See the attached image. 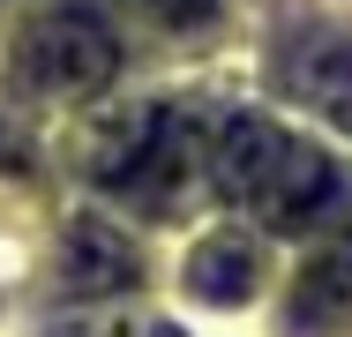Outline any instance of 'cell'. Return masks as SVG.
<instances>
[{"label":"cell","mask_w":352,"mask_h":337,"mask_svg":"<svg viewBox=\"0 0 352 337\" xmlns=\"http://www.w3.org/2000/svg\"><path fill=\"white\" fill-rule=\"evenodd\" d=\"M210 180L217 195L232 202V210H248L255 225H270V232H307L338 188H345V173H338V157L330 150H315L307 135L278 128L270 113H232L210 142Z\"/></svg>","instance_id":"6da1fadb"},{"label":"cell","mask_w":352,"mask_h":337,"mask_svg":"<svg viewBox=\"0 0 352 337\" xmlns=\"http://www.w3.org/2000/svg\"><path fill=\"white\" fill-rule=\"evenodd\" d=\"M120 67V38L90 8H45L15 38V83L30 98H90Z\"/></svg>","instance_id":"7a4b0ae2"},{"label":"cell","mask_w":352,"mask_h":337,"mask_svg":"<svg viewBox=\"0 0 352 337\" xmlns=\"http://www.w3.org/2000/svg\"><path fill=\"white\" fill-rule=\"evenodd\" d=\"M98 180L120 202H135L150 217H173L180 195L195 188V128L180 113H142L120 120V142L98 157Z\"/></svg>","instance_id":"3957f363"},{"label":"cell","mask_w":352,"mask_h":337,"mask_svg":"<svg viewBox=\"0 0 352 337\" xmlns=\"http://www.w3.org/2000/svg\"><path fill=\"white\" fill-rule=\"evenodd\" d=\"M285 330L292 337H345L352 330V217L300 263L292 300H285Z\"/></svg>","instance_id":"277c9868"},{"label":"cell","mask_w":352,"mask_h":337,"mask_svg":"<svg viewBox=\"0 0 352 337\" xmlns=\"http://www.w3.org/2000/svg\"><path fill=\"white\" fill-rule=\"evenodd\" d=\"M285 75H292V90H300L330 128L352 135V38H345V30L300 38V45L285 53Z\"/></svg>","instance_id":"5b68a950"},{"label":"cell","mask_w":352,"mask_h":337,"mask_svg":"<svg viewBox=\"0 0 352 337\" xmlns=\"http://www.w3.org/2000/svg\"><path fill=\"white\" fill-rule=\"evenodd\" d=\"M255 277H263V255H255V240H240V232H210V240H195V255H188V292H195L203 307H240V300L255 292Z\"/></svg>","instance_id":"8992f818"},{"label":"cell","mask_w":352,"mask_h":337,"mask_svg":"<svg viewBox=\"0 0 352 337\" xmlns=\"http://www.w3.org/2000/svg\"><path fill=\"white\" fill-rule=\"evenodd\" d=\"M135 277V255L105 232V225H75L68 232V285L98 292V285H128Z\"/></svg>","instance_id":"52a82bcc"},{"label":"cell","mask_w":352,"mask_h":337,"mask_svg":"<svg viewBox=\"0 0 352 337\" xmlns=\"http://www.w3.org/2000/svg\"><path fill=\"white\" fill-rule=\"evenodd\" d=\"M150 23H165V30H195V23H210L217 0H135Z\"/></svg>","instance_id":"ba28073f"},{"label":"cell","mask_w":352,"mask_h":337,"mask_svg":"<svg viewBox=\"0 0 352 337\" xmlns=\"http://www.w3.org/2000/svg\"><path fill=\"white\" fill-rule=\"evenodd\" d=\"M0 8H8V0H0Z\"/></svg>","instance_id":"9c48e42d"}]
</instances>
